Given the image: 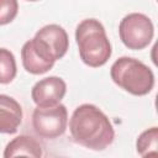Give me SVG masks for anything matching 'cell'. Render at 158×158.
<instances>
[{"label": "cell", "instance_id": "cell-2", "mask_svg": "<svg viewBox=\"0 0 158 158\" xmlns=\"http://www.w3.org/2000/svg\"><path fill=\"white\" fill-rule=\"evenodd\" d=\"M75 40L81 60L93 68L104 65L111 56V44L105 28L95 19L83 20L75 30Z\"/></svg>", "mask_w": 158, "mask_h": 158}, {"label": "cell", "instance_id": "cell-13", "mask_svg": "<svg viewBox=\"0 0 158 158\" xmlns=\"http://www.w3.org/2000/svg\"><path fill=\"white\" fill-rule=\"evenodd\" d=\"M19 11L16 0H0V26L11 22Z\"/></svg>", "mask_w": 158, "mask_h": 158}, {"label": "cell", "instance_id": "cell-7", "mask_svg": "<svg viewBox=\"0 0 158 158\" xmlns=\"http://www.w3.org/2000/svg\"><path fill=\"white\" fill-rule=\"evenodd\" d=\"M35 38L42 43L51 57L57 60L60 59L68 51L69 38L63 27L59 25H47L35 35Z\"/></svg>", "mask_w": 158, "mask_h": 158}, {"label": "cell", "instance_id": "cell-6", "mask_svg": "<svg viewBox=\"0 0 158 158\" xmlns=\"http://www.w3.org/2000/svg\"><path fill=\"white\" fill-rule=\"evenodd\" d=\"M67 91V85L64 80L59 77H47L37 81L31 91L33 102L40 106H54L60 104Z\"/></svg>", "mask_w": 158, "mask_h": 158}, {"label": "cell", "instance_id": "cell-10", "mask_svg": "<svg viewBox=\"0 0 158 158\" xmlns=\"http://www.w3.org/2000/svg\"><path fill=\"white\" fill-rule=\"evenodd\" d=\"M21 58L23 68L31 74H43L48 72L54 63L44 59L35 48L32 41H27L21 49Z\"/></svg>", "mask_w": 158, "mask_h": 158}, {"label": "cell", "instance_id": "cell-3", "mask_svg": "<svg viewBox=\"0 0 158 158\" xmlns=\"http://www.w3.org/2000/svg\"><path fill=\"white\" fill-rule=\"evenodd\" d=\"M111 79L123 90L132 95H146L154 86L152 69L138 59L121 57L111 65Z\"/></svg>", "mask_w": 158, "mask_h": 158}, {"label": "cell", "instance_id": "cell-1", "mask_svg": "<svg viewBox=\"0 0 158 158\" xmlns=\"http://www.w3.org/2000/svg\"><path fill=\"white\" fill-rule=\"evenodd\" d=\"M69 131L75 143L93 151H102L115 138L109 117L95 105L78 106L69 121Z\"/></svg>", "mask_w": 158, "mask_h": 158}, {"label": "cell", "instance_id": "cell-5", "mask_svg": "<svg viewBox=\"0 0 158 158\" xmlns=\"http://www.w3.org/2000/svg\"><path fill=\"white\" fill-rule=\"evenodd\" d=\"M68 112L64 105L37 106L32 114V126L35 132L43 138L53 139L62 136L67 128Z\"/></svg>", "mask_w": 158, "mask_h": 158}, {"label": "cell", "instance_id": "cell-14", "mask_svg": "<svg viewBox=\"0 0 158 158\" xmlns=\"http://www.w3.org/2000/svg\"><path fill=\"white\" fill-rule=\"evenodd\" d=\"M142 158H158V152H149V153H146V154H143Z\"/></svg>", "mask_w": 158, "mask_h": 158}, {"label": "cell", "instance_id": "cell-4", "mask_svg": "<svg viewBox=\"0 0 158 158\" xmlns=\"http://www.w3.org/2000/svg\"><path fill=\"white\" fill-rule=\"evenodd\" d=\"M118 33L122 43L127 48L143 49L152 41L154 27L148 16L139 12H132L121 20Z\"/></svg>", "mask_w": 158, "mask_h": 158}, {"label": "cell", "instance_id": "cell-8", "mask_svg": "<svg viewBox=\"0 0 158 158\" xmlns=\"http://www.w3.org/2000/svg\"><path fill=\"white\" fill-rule=\"evenodd\" d=\"M21 121V105L14 98L0 94V133H15Z\"/></svg>", "mask_w": 158, "mask_h": 158}, {"label": "cell", "instance_id": "cell-9", "mask_svg": "<svg viewBox=\"0 0 158 158\" xmlns=\"http://www.w3.org/2000/svg\"><path fill=\"white\" fill-rule=\"evenodd\" d=\"M4 158H42V148L35 138L19 136L6 144Z\"/></svg>", "mask_w": 158, "mask_h": 158}, {"label": "cell", "instance_id": "cell-11", "mask_svg": "<svg viewBox=\"0 0 158 158\" xmlns=\"http://www.w3.org/2000/svg\"><path fill=\"white\" fill-rule=\"evenodd\" d=\"M15 75L16 62L14 54L6 48H0V84H9Z\"/></svg>", "mask_w": 158, "mask_h": 158}, {"label": "cell", "instance_id": "cell-12", "mask_svg": "<svg viewBox=\"0 0 158 158\" xmlns=\"http://www.w3.org/2000/svg\"><path fill=\"white\" fill-rule=\"evenodd\" d=\"M158 128L157 127H151L142 132L136 142L137 152L139 154H146L149 152H157L158 148Z\"/></svg>", "mask_w": 158, "mask_h": 158}]
</instances>
